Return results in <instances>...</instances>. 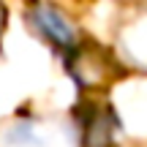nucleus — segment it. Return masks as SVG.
<instances>
[{
    "mask_svg": "<svg viewBox=\"0 0 147 147\" xmlns=\"http://www.w3.org/2000/svg\"><path fill=\"white\" fill-rule=\"evenodd\" d=\"M3 27H5V8H3V3H0V36H3Z\"/></svg>",
    "mask_w": 147,
    "mask_h": 147,
    "instance_id": "4",
    "label": "nucleus"
},
{
    "mask_svg": "<svg viewBox=\"0 0 147 147\" xmlns=\"http://www.w3.org/2000/svg\"><path fill=\"white\" fill-rule=\"evenodd\" d=\"M71 76L84 90H104L117 76V63L98 44H76L71 49Z\"/></svg>",
    "mask_w": 147,
    "mask_h": 147,
    "instance_id": "1",
    "label": "nucleus"
},
{
    "mask_svg": "<svg viewBox=\"0 0 147 147\" xmlns=\"http://www.w3.org/2000/svg\"><path fill=\"white\" fill-rule=\"evenodd\" d=\"M117 123L106 106H93L82 120V147H115Z\"/></svg>",
    "mask_w": 147,
    "mask_h": 147,
    "instance_id": "3",
    "label": "nucleus"
},
{
    "mask_svg": "<svg viewBox=\"0 0 147 147\" xmlns=\"http://www.w3.org/2000/svg\"><path fill=\"white\" fill-rule=\"evenodd\" d=\"M27 22L38 30V36H44L49 44L60 49H74L79 44V33L76 25L68 19L63 8L52 3H33L30 11H27Z\"/></svg>",
    "mask_w": 147,
    "mask_h": 147,
    "instance_id": "2",
    "label": "nucleus"
}]
</instances>
